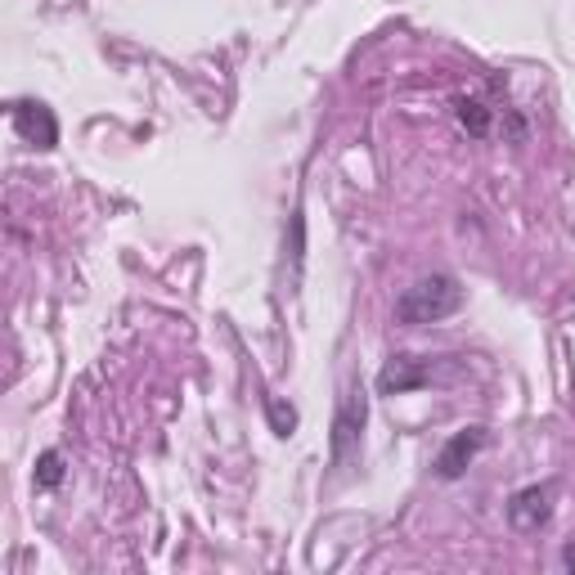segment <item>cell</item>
I'll return each mask as SVG.
<instances>
[{
  "instance_id": "cell-4",
  "label": "cell",
  "mask_w": 575,
  "mask_h": 575,
  "mask_svg": "<svg viewBox=\"0 0 575 575\" xmlns=\"http://www.w3.org/2000/svg\"><path fill=\"white\" fill-rule=\"evenodd\" d=\"M549 517H553V486H526L508 499V521L517 531H540Z\"/></svg>"
},
{
  "instance_id": "cell-8",
  "label": "cell",
  "mask_w": 575,
  "mask_h": 575,
  "mask_svg": "<svg viewBox=\"0 0 575 575\" xmlns=\"http://www.w3.org/2000/svg\"><path fill=\"white\" fill-rule=\"evenodd\" d=\"M64 482V454L59 450H45L41 459H36V486L41 491H55Z\"/></svg>"
},
{
  "instance_id": "cell-6",
  "label": "cell",
  "mask_w": 575,
  "mask_h": 575,
  "mask_svg": "<svg viewBox=\"0 0 575 575\" xmlns=\"http://www.w3.org/2000/svg\"><path fill=\"white\" fill-rule=\"evenodd\" d=\"M431 382V369L422 364V360H392L387 369L377 373V392L382 396H405V392H418V387H427Z\"/></svg>"
},
{
  "instance_id": "cell-5",
  "label": "cell",
  "mask_w": 575,
  "mask_h": 575,
  "mask_svg": "<svg viewBox=\"0 0 575 575\" xmlns=\"http://www.w3.org/2000/svg\"><path fill=\"white\" fill-rule=\"evenodd\" d=\"M10 117H14V131L23 135V144H32V149H55L59 144V122L45 104H14Z\"/></svg>"
},
{
  "instance_id": "cell-2",
  "label": "cell",
  "mask_w": 575,
  "mask_h": 575,
  "mask_svg": "<svg viewBox=\"0 0 575 575\" xmlns=\"http://www.w3.org/2000/svg\"><path fill=\"white\" fill-rule=\"evenodd\" d=\"M482 450H486V427H459L437 454V476L441 482H459Z\"/></svg>"
},
{
  "instance_id": "cell-1",
  "label": "cell",
  "mask_w": 575,
  "mask_h": 575,
  "mask_svg": "<svg viewBox=\"0 0 575 575\" xmlns=\"http://www.w3.org/2000/svg\"><path fill=\"white\" fill-rule=\"evenodd\" d=\"M463 302H467V293L454 274H427L396 297V319L409 328H427V324H441V319L459 315Z\"/></svg>"
},
{
  "instance_id": "cell-3",
  "label": "cell",
  "mask_w": 575,
  "mask_h": 575,
  "mask_svg": "<svg viewBox=\"0 0 575 575\" xmlns=\"http://www.w3.org/2000/svg\"><path fill=\"white\" fill-rule=\"evenodd\" d=\"M360 431H364V392H347L338 422H332V459L347 463L360 450Z\"/></svg>"
},
{
  "instance_id": "cell-7",
  "label": "cell",
  "mask_w": 575,
  "mask_h": 575,
  "mask_svg": "<svg viewBox=\"0 0 575 575\" xmlns=\"http://www.w3.org/2000/svg\"><path fill=\"white\" fill-rule=\"evenodd\" d=\"M454 117H459V126L472 139H486L491 135V109L482 100H472V94H459V100H454Z\"/></svg>"
},
{
  "instance_id": "cell-9",
  "label": "cell",
  "mask_w": 575,
  "mask_h": 575,
  "mask_svg": "<svg viewBox=\"0 0 575 575\" xmlns=\"http://www.w3.org/2000/svg\"><path fill=\"white\" fill-rule=\"evenodd\" d=\"M270 422H274V431H279V437H293L297 414H293V409H283L279 401H270Z\"/></svg>"
}]
</instances>
